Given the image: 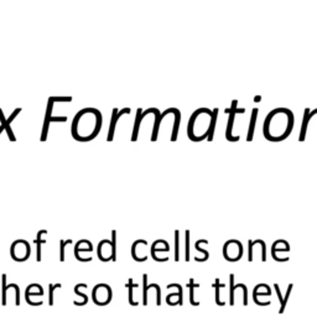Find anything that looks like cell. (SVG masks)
I'll use <instances>...</instances> for the list:
<instances>
[{"label":"cell","instance_id":"cell-10","mask_svg":"<svg viewBox=\"0 0 317 317\" xmlns=\"http://www.w3.org/2000/svg\"><path fill=\"white\" fill-rule=\"evenodd\" d=\"M128 287H129V302H130V305H133V306H138L139 302L134 301V299H133V289L134 287H138V285H134L133 280H129Z\"/></svg>","mask_w":317,"mask_h":317},{"label":"cell","instance_id":"cell-1","mask_svg":"<svg viewBox=\"0 0 317 317\" xmlns=\"http://www.w3.org/2000/svg\"><path fill=\"white\" fill-rule=\"evenodd\" d=\"M101 125L102 117L97 109H83L73 119L72 135L73 138L77 139L84 129V126H86V141H89L98 135L99 130H101Z\"/></svg>","mask_w":317,"mask_h":317},{"label":"cell","instance_id":"cell-9","mask_svg":"<svg viewBox=\"0 0 317 317\" xmlns=\"http://www.w3.org/2000/svg\"><path fill=\"white\" fill-rule=\"evenodd\" d=\"M31 295H39V296H42L43 295V290L40 285L38 284H33L28 287L26 290V296H31Z\"/></svg>","mask_w":317,"mask_h":317},{"label":"cell","instance_id":"cell-13","mask_svg":"<svg viewBox=\"0 0 317 317\" xmlns=\"http://www.w3.org/2000/svg\"><path fill=\"white\" fill-rule=\"evenodd\" d=\"M67 244H72V240H61V255H60V260L61 262H65V247Z\"/></svg>","mask_w":317,"mask_h":317},{"label":"cell","instance_id":"cell-5","mask_svg":"<svg viewBox=\"0 0 317 317\" xmlns=\"http://www.w3.org/2000/svg\"><path fill=\"white\" fill-rule=\"evenodd\" d=\"M51 108H52V101L48 102L47 106V112H46V119L45 123H43V129H42V134H41V141H45L46 138H47V131H48V126H50L51 121H66V117H52V113H51Z\"/></svg>","mask_w":317,"mask_h":317},{"label":"cell","instance_id":"cell-3","mask_svg":"<svg viewBox=\"0 0 317 317\" xmlns=\"http://www.w3.org/2000/svg\"><path fill=\"white\" fill-rule=\"evenodd\" d=\"M11 258L16 262H25L29 259L30 255V245L25 240H16L15 243H13L11 245Z\"/></svg>","mask_w":317,"mask_h":317},{"label":"cell","instance_id":"cell-8","mask_svg":"<svg viewBox=\"0 0 317 317\" xmlns=\"http://www.w3.org/2000/svg\"><path fill=\"white\" fill-rule=\"evenodd\" d=\"M46 233H47L46 231H40V232H39V234H38V238H36V239L34 240V243H35V244L38 245V258H36V259H38V262H40V260H41V245L45 244V243H46L45 238H41V237H42V234H46Z\"/></svg>","mask_w":317,"mask_h":317},{"label":"cell","instance_id":"cell-6","mask_svg":"<svg viewBox=\"0 0 317 317\" xmlns=\"http://www.w3.org/2000/svg\"><path fill=\"white\" fill-rule=\"evenodd\" d=\"M20 111H21L20 108L16 109V112H14V113L11 114L10 119H8V120H6V119L4 118L3 113H1V109H0V120H1V126H0V134H1V131H3V130H5L6 133H8L9 138H10V140H11V141H15L16 139H15V136L13 135V133H11L10 126H9V123H10V121H13V120H14V118H15V117L18 116L19 113H20Z\"/></svg>","mask_w":317,"mask_h":317},{"label":"cell","instance_id":"cell-12","mask_svg":"<svg viewBox=\"0 0 317 317\" xmlns=\"http://www.w3.org/2000/svg\"><path fill=\"white\" fill-rule=\"evenodd\" d=\"M58 287H61V284L50 285V297H48V304H50V306H52V305L55 304V301H53V292H55V290L58 289Z\"/></svg>","mask_w":317,"mask_h":317},{"label":"cell","instance_id":"cell-4","mask_svg":"<svg viewBox=\"0 0 317 317\" xmlns=\"http://www.w3.org/2000/svg\"><path fill=\"white\" fill-rule=\"evenodd\" d=\"M98 257L102 262L117 260V250L114 249L113 243L111 240H102L98 245Z\"/></svg>","mask_w":317,"mask_h":317},{"label":"cell","instance_id":"cell-2","mask_svg":"<svg viewBox=\"0 0 317 317\" xmlns=\"http://www.w3.org/2000/svg\"><path fill=\"white\" fill-rule=\"evenodd\" d=\"M92 299H93L94 304L99 305V306H104V305L109 304L112 300V290L108 285L99 284L92 291Z\"/></svg>","mask_w":317,"mask_h":317},{"label":"cell","instance_id":"cell-14","mask_svg":"<svg viewBox=\"0 0 317 317\" xmlns=\"http://www.w3.org/2000/svg\"><path fill=\"white\" fill-rule=\"evenodd\" d=\"M3 292H1V294H3V305L4 306H5L6 305V291H8V287H6V275L5 274H3Z\"/></svg>","mask_w":317,"mask_h":317},{"label":"cell","instance_id":"cell-11","mask_svg":"<svg viewBox=\"0 0 317 317\" xmlns=\"http://www.w3.org/2000/svg\"><path fill=\"white\" fill-rule=\"evenodd\" d=\"M83 285H84V284H78L77 286L75 287V294L78 295V296H79V297H82V299H83V301H84V304H87V302H88V297H87V295L82 294V292L79 291V290H81L82 287H83Z\"/></svg>","mask_w":317,"mask_h":317},{"label":"cell","instance_id":"cell-7","mask_svg":"<svg viewBox=\"0 0 317 317\" xmlns=\"http://www.w3.org/2000/svg\"><path fill=\"white\" fill-rule=\"evenodd\" d=\"M129 114L130 113V109L129 108H125L123 109V111L119 112L118 109H114L113 111V116H112V121H111V125H109V134H108V139L107 140L108 141H112L113 140V136H114V130H116V125H117V121H118V118L121 116V114Z\"/></svg>","mask_w":317,"mask_h":317}]
</instances>
